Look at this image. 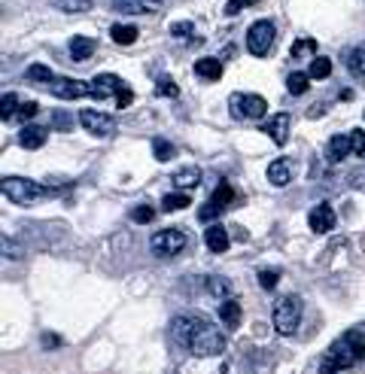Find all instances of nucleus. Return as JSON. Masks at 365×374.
Segmentation results:
<instances>
[{
  "label": "nucleus",
  "mask_w": 365,
  "mask_h": 374,
  "mask_svg": "<svg viewBox=\"0 0 365 374\" xmlns=\"http://www.w3.org/2000/svg\"><path fill=\"white\" fill-rule=\"evenodd\" d=\"M171 341L195 356H217L226 350V335L213 322H207L204 317H192V313L171 320Z\"/></svg>",
  "instance_id": "nucleus-1"
},
{
  "label": "nucleus",
  "mask_w": 365,
  "mask_h": 374,
  "mask_svg": "<svg viewBox=\"0 0 365 374\" xmlns=\"http://www.w3.org/2000/svg\"><path fill=\"white\" fill-rule=\"evenodd\" d=\"M359 359H365V326L344 332V335L329 347V353L323 356L320 374H338V371L350 368V365Z\"/></svg>",
  "instance_id": "nucleus-2"
},
{
  "label": "nucleus",
  "mask_w": 365,
  "mask_h": 374,
  "mask_svg": "<svg viewBox=\"0 0 365 374\" xmlns=\"http://www.w3.org/2000/svg\"><path fill=\"white\" fill-rule=\"evenodd\" d=\"M0 192L10 198L13 204L31 207V204L43 201V198L49 195V189L40 186V182H34V180H24V177H3L0 180Z\"/></svg>",
  "instance_id": "nucleus-3"
},
{
  "label": "nucleus",
  "mask_w": 365,
  "mask_h": 374,
  "mask_svg": "<svg viewBox=\"0 0 365 374\" xmlns=\"http://www.w3.org/2000/svg\"><path fill=\"white\" fill-rule=\"evenodd\" d=\"M298 322H302V298L284 295L277 304H274V329H277V335L289 338L298 329Z\"/></svg>",
  "instance_id": "nucleus-4"
},
{
  "label": "nucleus",
  "mask_w": 365,
  "mask_h": 374,
  "mask_svg": "<svg viewBox=\"0 0 365 374\" xmlns=\"http://www.w3.org/2000/svg\"><path fill=\"white\" fill-rule=\"evenodd\" d=\"M274 40H277V28H274V22L268 19H259L250 24V31H247V49L256 55V58H265L271 52Z\"/></svg>",
  "instance_id": "nucleus-5"
},
{
  "label": "nucleus",
  "mask_w": 365,
  "mask_h": 374,
  "mask_svg": "<svg viewBox=\"0 0 365 374\" xmlns=\"http://www.w3.org/2000/svg\"><path fill=\"white\" fill-rule=\"evenodd\" d=\"M182 247H186V235L180 228L155 231L153 240H149V249H153L155 259H173V256L182 253Z\"/></svg>",
  "instance_id": "nucleus-6"
},
{
  "label": "nucleus",
  "mask_w": 365,
  "mask_h": 374,
  "mask_svg": "<svg viewBox=\"0 0 365 374\" xmlns=\"http://www.w3.org/2000/svg\"><path fill=\"white\" fill-rule=\"evenodd\" d=\"M265 113H268V104H265L262 95H253V91L231 95V116L235 119H262Z\"/></svg>",
  "instance_id": "nucleus-7"
},
{
  "label": "nucleus",
  "mask_w": 365,
  "mask_h": 374,
  "mask_svg": "<svg viewBox=\"0 0 365 374\" xmlns=\"http://www.w3.org/2000/svg\"><path fill=\"white\" fill-rule=\"evenodd\" d=\"M79 125L95 137H113L116 134V122L113 116L107 113H98V110H82L79 113Z\"/></svg>",
  "instance_id": "nucleus-8"
},
{
  "label": "nucleus",
  "mask_w": 365,
  "mask_h": 374,
  "mask_svg": "<svg viewBox=\"0 0 365 374\" xmlns=\"http://www.w3.org/2000/svg\"><path fill=\"white\" fill-rule=\"evenodd\" d=\"M49 91L55 98H64V101H79V98L91 95V86L88 82H79V79H70V77H55L49 82Z\"/></svg>",
  "instance_id": "nucleus-9"
},
{
  "label": "nucleus",
  "mask_w": 365,
  "mask_h": 374,
  "mask_svg": "<svg viewBox=\"0 0 365 374\" xmlns=\"http://www.w3.org/2000/svg\"><path fill=\"white\" fill-rule=\"evenodd\" d=\"M289 128H293V116H289V113H277V116H271V119L262 125V131H265V134H268L277 146H284V143H286Z\"/></svg>",
  "instance_id": "nucleus-10"
},
{
  "label": "nucleus",
  "mask_w": 365,
  "mask_h": 374,
  "mask_svg": "<svg viewBox=\"0 0 365 374\" xmlns=\"http://www.w3.org/2000/svg\"><path fill=\"white\" fill-rule=\"evenodd\" d=\"M113 10L122 15H146V13H159L162 3L159 0H113Z\"/></svg>",
  "instance_id": "nucleus-11"
},
{
  "label": "nucleus",
  "mask_w": 365,
  "mask_h": 374,
  "mask_svg": "<svg viewBox=\"0 0 365 374\" xmlns=\"http://www.w3.org/2000/svg\"><path fill=\"white\" fill-rule=\"evenodd\" d=\"M308 222H311V228L317 231V235L332 231V228H335V210H332V204H317L308 213Z\"/></svg>",
  "instance_id": "nucleus-12"
},
{
  "label": "nucleus",
  "mask_w": 365,
  "mask_h": 374,
  "mask_svg": "<svg viewBox=\"0 0 365 374\" xmlns=\"http://www.w3.org/2000/svg\"><path fill=\"white\" fill-rule=\"evenodd\" d=\"M88 86H91V95H95V98H107V95L116 98V91L125 88V82L116 77V73H98V77L91 79Z\"/></svg>",
  "instance_id": "nucleus-13"
},
{
  "label": "nucleus",
  "mask_w": 365,
  "mask_h": 374,
  "mask_svg": "<svg viewBox=\"0 0 365 374\" xmlns=\"http://www.w3.org/2000/svg\"><path fill=\"white\" fill-rule=\"evenodd\" d=\"M350 153H353L350 134H335V137H329V143H326V162H332V164H341Z\"/></svg>",
  "instance_id": "nucleus-14"
},
{
  "label": "nucleus",
  "mask_w": 365,
  "mask_h": 374,
  "mask_svg": "<svg viewBox=\"0 0 365 374\" xmlns=\"http://www.w3.org/2000/svg\"><path fill=\"white\" fill-rule=\"evenodd\" d=\"M293 171H295L293 159H274L268 164V182L271 186H286V182L293 180Z\"/></svg>",
  "instance_id": "nucleus-15"
},
{
  "label": "nucleus",
  "mask_w": 365,
  "mask_h": 374,
  "mask_svg": "<svg viewBox=\"0 0 365 374\" xmlns=\"http://www.w3.org/2000/svg\"><path fill=\"white\" fill-rule=\"evenodd\" d=\"M204 244H207L210 253H226V249H228V231L222 228V226H207Z\"/></svg>",
  "instance_id": "nucleus-16"
},
{
  "label": "nucleus",
  "mask_w": 365,
  "mask_h": 374,
  "mask_svg": "<svg viewBox=\"0 0 365 374\" xmlns=\"http://www.w3.org/2000/svg\"><path fill=\"white\" fill-rule=\"evenodd\" d=\"M195 73L201 79H207V82H217V79H222V61L219 58H198Z\"/></svg>",
  "instance_id": "nucleus-17"
},
{
  "label": "nucleus",
  "mask_w": 365,
  "mask_h": 374,
  "mask_svg": "<svg viewBox=\"0 0 365 374\" xmlns=\"http://www.w3.org/2000/svg\"><path fill=\"white\" fill-rule=\"evenodd\" d=\"M19 143L24 149H40L46 143V128L43 125H24L22 134H19Z\"/></svg>",
  "instance_id": "nucleus-18"
},
{
  "label": "nucleus",
  "mask_w": 365,
  "mask_h": 374,
  "mask_svg": "<svg viewBox=\"0 0 365 374\" xmlns=\"http://www.w3.org/2000/svg\"><path fill=\"white\" fill-rule=\"evenodd\" d=\"M95 49H98V40H91V37H73L70 40V58L73 61H86V58L95 55Z\"/></svg>",
  "instance_id": "nucleus-19"
},
{
  "label": "nucleus",
  "mask_w": 365,
  "mask_h": 374,
  "mask_svg": "<svg viewBox=\"0 0 365 374\" xmlns=\"http://www.w3.org/2000/svg\"><path fill=\"white\" fill-rule=\"evenodd\" d=\"M19 110H22L19 98H15L13 91H6V95L0 98V119H3V122H15V119H19Z\"/></svg>",
  "instance_id": "nucleus-20"
},
{
  "label": "nucleus",
  "mask_w": 365,
  "mask_h": 374,
  "mask_svg": "<svg viewBox=\"0 0 365 374\" xmlns=\"http://www.w3.org/2000/svg\"><path fill=\"white\" fill-rule=\"evenodd\" d=\"M110 37H113V43H119V46H131V43H137V28L134 24H113Z\"/></svg>",
  "instance_id": "nucleus-21"
},
{
  "label": "nucleus",
  "mask_w": 365,
  "mask_h": 374,
  "mask_svg": "<svg viewBox=\"0 0 365 374\" xmlns=\"http://www.w3.org/2000/svg\"><path fill=\"white\" fill-rule=\"evenodd\" d=\"M235 201V189H231V182L228 180H222L217 189H213V195H210V204H217L219 210H226V207Z\"/></svg>",
  "instance_id": "nucleus-22"
},
{
  "label": "nucleus",
  "mask_w": 365,
  "mask_h": 374,
  "mask_svg": "<svg viewBox=\"0 0 365 374\" xmlns=\"http://www.w3.org/2000/svg\"><path fill=\"white\" fill-rule=\"evenodd\" d=\"M219 320L226 322L228 329H238V322H240V304L235 302V298H226V304L219 307Z\"/></svg>",
  "instance_id": "nucleus-23"
},
{
  "label": "nucleus",
  "mask_w": 365,
  "mask_h": 374,
  "mask_svg": "<svg viewBox=\"0 0 365 374\" xmlns=\"http://www.w3.org/2000/svg\"><path fill=\"white\" fill-rule=\"evenodd\" d=\"M201 182V171L198 168H182L180 173H173V186L177 189H195Z\"/></svg>",
  "instance_id": "nucleus-24"
},
{
  "label": "nucleus",
  "mask_w": 365,
  "mask_h": 374,
  "mask_svg": "<svg viewBox=\"0 0 365 374\" xmlns=\"http://www.w3.org/2000/svg\"><path fill=\"white\" fill-rule=\"evenodd\" d=\"M189 204H192V198H189L186 192H171V195H164V198H162V210H168V213H173V210H186Z\"/></svg>",
  "instance_id": "nucleus-25"
},
{
  "label": "nucleus",
  "mask_w": 365,
  "mask_h": 374,
  "mask_svg": "<svg viewBox=\"0 0 365 374\" xmlns=\"http://www.w3.org/2000/svg\"><path fill=\"white\" fill-rule=\"evenodd\" d=\"M153 155H155V162H171L173 155H177V146L164 137H155L153 140Z\"/></svg>",
  "instance_id": "nucleus-26"
},
{
  "label": "nucleus",
  "mask_w": 365,
  "mask_h": 374,
  "mask_svg": "<svg viewBox=\"0 0 365 374\" xmlns=\"http://www.w3.org/2000/svg\"><path fill=\"white\" fill-rule=\"evenodd\" d=\"M308 77H311V79H329V77H332V61H329L326 55H317V58L311 61Z\"/></svg>",
  "instance_id": "nucleus-27"
},
{
  "label": "nucleus",
  "mask_w": 365,
  "mask_h": 374,
  "mask_svg": "<svg viewBox=\"0 0 365 374\" xmlns=\"http://www.w3.org/2000/svg\"><path fill=\"white\" fill-rule=\"evenodd\" d=\"M49 3L61 13H88L91 10V0H49Z\"/></svg>",
  "instance_id": "nucleus-28"
},
{
  "label": "nucleus",
  "mask_w": 365,
  "mask_h": 374,
  "mask_svg": "<svg viewBox=\"0 0 365 374\" xmlns=\"http://www.w3.org/2000/svg\"><path fill=\"white\" fill-rule=\"evenodd\" d=\"M24 77H28L31 82H40V86H49V82L55 79V73L46 68V64H31L28 68V73H24Z\"/></svg>",
  "instance_id": "nucleus-29"
},
{
  "label": "nucleus",
  "mask_w": 365,
  "mask_h": 374,
  "mask_svg": "<svg viewBox=\"0 0 365 374\" xmlns=\"http://www.w3.org/2000/svg\"><path fill=\"white\" fill-rule=\"evenodd\" d=\"M347 68H350V73H356V77H365V43H359L350 52V58H347Z\"/></svg>",
  "instance_id": "nucleus-30"
},
{
  "label": "nucleus",
  "mask_w": 365,
  "mask_h": 374,
  "mask_svg": "<svg viewBox=\"0 0 365 374\" xmlns=\"http://www.w3.org/2000/svg\"><path fill=\"white\" fill-rule=\"evenodd\" d=\"M207 293L217 298H228L231 295V283L226 277H207Z\"/></svg>",
  "instance_id": "nucleus-31"
},
{
  "label": "nucleus",
  "mask_w": 365,
  "mask_h": 374,
  "mask_svg": "<svg viewBox=\"0 0 365 374\" xmlns=\"http://www.w3.org/2000/svg\"><path fill=\"white\" fill-rule=\"evenodd\" d=\"M311 86V77L308 73H289V79H286V88L293 91V95H304Z\"/></svg>",
  "instance_id": "nucleus-32"
},
{
  "label": "nucleus",
  "mask_w": 365,
  "mask_h": 374,
  "mask_svg": "<svg viewBox=\"0 0 365 374\" xmlns=\"http://www.w3.org/2000/svg\"><path fill=\"white\" fill-rule=\"evenodd\" d=\"M153 216H155V207H153V204H137L134 210H131V219H134L137 226H146V222H153Z\"/></svg>",
  "instance_id": "nucleus-33"
},
{
  "label": "nucleus",
  "mask_w": 365,
  "mask_h": 374,
  "mask_svg": "<svg viewBox=\"0 0 365 374\" xmlns=\"http://www.w3.org/2000/svg\"><path fill=\"white\" fill-rule=\"evenodd\" d=\"M0 249H3L6 259H22V256H24V247H19L13 237H6V235L0 237Z\"/></svg>",
  "instance_id": "nucleus-34"
},
{
  "label": "nucleus",
  "mask_w": 365,
  "mask_h": 374,
  "mask_svg": "<svg viewBox=\"0 0 365 374\" xmlns=\"http://www.w3.org/2000/svg\"><path fill=\"white\" fill-rule=\"evenodd\" d=\"M49 119H52V128H58V131H70L73 128V116L61 113V110H52L49 113Z\"/></svg>",
  "instance_id": "nucleus-35"
},
{
  "label": "nucleus",
  "mask_w": 365,
  "mask_h": 374,
  "mask_svg": "<svg viewBox=\"0 0 365 374\" xmlns=\"http://www.w3.org/2000/svg\"><path fill=\"white\" fill-rule=\"evenodd\" d=\"M277 283H280V271H274V268L271 271H259V286L262 289H268V293H271Z\"/></svg>",
  "instance_id": "nucleus-36"
},
{
  "label": "nucleus",
  "mask_w": 365,
  "mask_h": 374,
  "mask_svg": "<svg viewBox=\"0 0 365 374\" xmlns=\"http://www.w3.org/2000/svg\"><path fill=\"white\" fill-rule=\"evenodd\" d=\"M350 143H353V153L359 155V159H365V131L362 128L350 131Z\"/></svg>",
  "instance_id": "nucleus-37"
},
{
  "label": "nucleus",
  "mask_w": 365,
  "mask_h": 374,
  "mask_svg": "<svg viewBox=\"0 0 365 374\" xmlns=\"http://www.w3.org/2000/svg\"><path fill=\"white\" fill-rule=\"evenodd\" d=\"M311 52H317V40H298V43H293V55H311Z\"/></svg>",
  "instance_id": "nucleus-38"
},
{
  "label": "nucleus",
  "mask_w": 365,
  "mask_h": 374,
  "mask_svg": "<svg viewBox=\"0 0 365 374\" xmlns=\"http://www.w3.org/2000/svg\"><path fill=\"white\" fill-rule=\"evenodd\" d=\"M131 104H134V91H131L128 86L122 91H116V107H119V110H128Z\"/></svg>",
  "instance_id": "nucleus-39"
},
{
  "label": "nucleus",
  "mask_w": 365,
  "mask_h": 374,
  "mask_svg": "<svg viewBox=\"0 0 365 374\" xmlns=\"http://www.w3.org/2000/svg\"><path fill=\"white\" fill-rule=\"evenodd\" d=\"M171 34L173 37H195V24L192 22H177V24H171Z\"/></svg>",
  "instance_id": "nucleus-40"
},
{
  "label": "nucleus",
  "mask_w": 365,
  "mask_h": 374,
  "mask_svg": "<svg viewBox=\"0 0 365 374\" xmlns=\"http://www.w3.org/2000/svg\"><path fill=\"white\" fill-rule=\"evenodd\" d=\"M253 3H259V0H228V3H226V15H238L240 10H247V6H253Z\"/></svg>",
  "instance_id": "nucleus-41"
},
{
  "label": "nucleus",
  "mask_w": 365,
  "mask_h": 374,
  "mask_svg": "<svg viewBox=\"0 0 365 374\" xmlns=\"http://www.w3.org/2000/svg\"><path fill=\"white\" fill-rule=\"evenodd\" d=\"M159 95H162V98H177V95H180L177 82H171V79H162V82H159Z\"/></svg>",
  "instance_id": "nucleus-42"
},
{
  "label": "nucleus",
  "mask_w": 365,
  "mask_h": 374,
  "mask_svg": "<svg viewBox=\"0 0 365 374\" xmlns=\"http://www.w3.org/2000/svg\"><path fill=\"white\" fill-rule=\"evenodd\" d=\"M222 210H219V207L217 204H204L201 207V210H198V219H204V222H210V219H217V216H219Z\"/></svg>",
  "instance_id": "nucleus-43"
},
{
  "label": "nucleus",
  "mask_w": 365,
  "mask_h": 374,
  "mask_svg": "<svg viewBox=\"0 0 365 374\" xmlns=\"http://www.w3.org/2000/svg\"><path fill=\"white\" fill-rule=\"evenodd\" d=\"M37 110H40V107H37L34 101L22 104V110H19V119H15V122H24V119H31V116H37Z\"/></svg>",
  "instance_id": "nucleus-44"
},
{
  "label": "nucleus",
  "mask_w": 365,
  "mask_h": 374,
  "mask_svg": "<svg viewBox=\"0 0 365 374\" xmlns=\"http://www.w3.org/2000/svg\"><path fill=\"white\" fill-rule=\"evenodd\" d=\"M61 344H64L61 335H55V332H43V347H52L55 350V347H61Z\"/></svg>",
  "instance_id": "nucleus-45"
},
{
  "label": "nucleus",
  "mask_w": 365,
  "mask_h": 374,
  "mask_svg": "<svg viewBox=\"0 0 365 374\" xmlns=\"http://www.w3.org/2000/svg\"><path fill=\"white\" fill-rule=\"evenodd\" d=\"M350 182H353L356 189H365V173H353V180H350Z\"/></svg>",
  "instance_id": "nucleus-46"
},
{
  "label": "nucleus",
  "mask_w": 365,
  "mask_h": 374,
  "mask_svg": "<svg viewBox=\"0 0 365 374\" xmlns=\"http://www.w3.org/2000/svg\"><path fill=\"white\" fill-rule=\"evenodd\" d=\"M341 101H353V88H344L341 91Z\"/></svg>",
  "instance_id": "nucleus-47"
}]
</instances>
